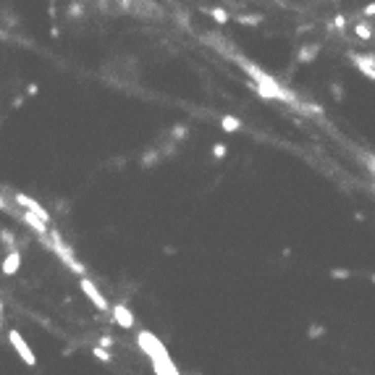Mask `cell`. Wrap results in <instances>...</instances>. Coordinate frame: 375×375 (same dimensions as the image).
I'll list each match as a JSON object with an SVG mask.
<instances>
[{"instance_id":"cell-25","label":"cell","mask_w":375,"mask_h":375,"mask_svg":"<svg viewBox=\"0 0 375 375\" xmlns=\"http://www.w3.org/2000/svg\"><path fill=\"white\" fill-rule=\"evenodd\" d=\"M37 92H40V87H37V84H26V95H29V97H35Z\"/></svg>"},{"instance_id":"cell-15","label":"cell","mask_w":375,"mask_h":375,"mask_svg":"<svg viewBox=\"0 0 375 375\" xmlns=\"http://www.w3.org/2000/svg\"><path fill=\"white\" fill-rule=\"evenodd\" d=\"M0 242L6 244V249H16V236H13L11 228H3V231H0Z\"/></svg>"},{"instance_id":"cell-19","label":"cell","mask_w":375,"mask_h":375,"mask_svg":"<svg viewBox=\"0 0 375 375\" xmlns=\"http://www.w3.org/2000/svg\"><path fill=\"white\" fill-rule=\"evenodd\" d=\"M69 16H71V19H82V16H84V6H82V3H71V6H69Z\"/></svg>"},{"instance_id":"cell-14","label":"cell","mask_w":375,"mask_h":375,"mask_svg":"<svg viewBox=\"0 0 375 375\" xmlns=\"http://www.w3.org/2000/svg\"><path fill=\"white\" fill-rule=\"evenodd\" d=\"M239 24H247V26H260L262 24V16H255V13H242V16H236Z\"/></svg>"},{"instance_id":"cell-7","label":"cell","mask_w":375,"mask_h":375,"mask_svg":"<svg viewBox=\"0 0 375 375\" xmlns=\"http://www.w3.org/2000/svg\"><path fill=\"white\" fill-rule=\"evenodd\" d=\"M349 60L352 63L362 71L367 79L372 82L375 79V58H372V53H367V55H359V53H349Z\"/></svg>"},{"instance_id":"cell-3","label":"cell","mask_w":375,"mask_h":375,"mask_svg":"<svg viewBox=\"0 0 375 375\" xmlns=\"http://www.w3.org/2000/svg\"><path fill=\"white\" fill-rule=\"evenodd\" d=\"M13 202H16L19 208H24L26 213H32V215H37L40 221H45V223L50 221V213L45 210V208L40 205V202H37L35 197H29V194H24V192H13Z\"/></svg>"},{"instance_id":"cell-22","label":"cell","mask_w":375,"mask_h":375,"mask_svg":"<svg viewBox=\"0 0 375 375\" xmlns=\"http://www.w3.org/2000/svg\"><path fill=\"white\" fill-rule=\"evenodd\" d=\"M333 29H336V32H344V29H347V16H336L333 19Z\"/></svg>"},{"instance_id":"cell-26","label":"cell","mask_w":375,"mask_h":375,"mask_svg":"<svg viewBox=\"0 0 375 375\" xmlns=\"http://www.w3.org/2000/svg\"><path fill=\"white\" fill-rule=\"evenodd\" d=\"M333 278H349V270H331Z\"/></svg>"},{"instance_id":"cell-23","label":"cell","mask_w":375,"mask_h":375,"mask_svg":"<svg viewBox=\"0 0 375 375\" xmlns=\"http://www.w3.org/2000/svg\"><path fill=\"white\" fill-rule=\"evenodd\" d=\"M100 344H103V349H105V347H113L116 338H113V336H100Z\"/></svg>"},{"instance_id":"cell-10","label":"cell","mask_w":375,"mask_h":375,"mask_svg":"<svg viewBox=\"0 0 375 375\" xmlns=\"http://www.w3.org/2000/svg\"><path fill=\"white\" fill-rule=\"evenodd\" d=\"M21 221H24L29 228H32L35 233H40L42 239L48 236V231H50V228H48V223H45V221H40L37 215H32V213H24V215H21Z\"/></svg>"},{"instance_id":"cell-6","label":"cell","mask_w":375,"mask_h":375,"mask_svg":"<svg viewBox=\"0 0 375 375\" xmlns=\"http://www.w3.org/2000/svg\"><path fill=\"white\" fill-rule=\"evenodd\" d=\"M111 312H113V323L118 325V328H123V331H131L134 328V312L126 307V304H113L111 307Z\"/></svg>"},{"instance_id":"cell-13","label":"cell","mask_w":375,"mask_h":375,"mask_svg":"<svg viewBox=\"0 0 375 375\" xmlns=\"http://www.w3.org/2000/svg\"><path fill=\"white\" fill-rule=\"evenodd\" d=\"M354 35H357V40H362V42H370V40H372V26L357 24V26H354Z\"/></svg>"},{"instance_id":"cell-2","label":"cell","mask_w":375,"mask_h":375,"mask_svg":"<svg viewBox=\"0 0 375 375\" xmlns=\"http://www.w3.org/2000/svg\"><path fill=\"white\" fill-rule=\"evenodd\" d=\"M8 341H11V347L16 349V354L24 359L29 367H35V365H37V354L32 352V347H29V344L24 341V336H21L19 331H13V328H11V331H8Z\"/></svg>"},{"instance_id":"cell-24","label":"cell","mask_w":375,"mask_h":375,"mask_svg":"<svg viewBox=\"0 0 375 375\" xmlns=\"http://www.w3.org/2000/svg\"><path fill=\"white\" fill-rule=\"evenodd\" d=\"M0 210H3V213H16V210H13V205H8L3 197H0Z\"/></svg>"},{"instance_id":"cell-20","label":"cell","mask_w":375,"mask_h":375,"mask_svg":"<svg viewBox=\"0 0 375 375\" xmlns=\"http://www.w3.org/2000/svg\"><path fill=\"white\" fill-rule=\"evenodd\" d=\"M226 152H228L226 145H223V142H218V145L213 147V158H215V160H223V158H226Z\"/></svg>"},{"instance_id":"cell-16","label":"cell","mask_w":375,"mask_h":375,"mask_svg":"<svg viewBox=\"0 0 375 375\" xmlns=\"http://www.w3.org/2000/svg\"><path fill=\"white\" fill-rule=\"evenodd\" d=\"M208 13H210V16H213V21H218V24H226V21H231V16H228V11H223V8H210Z\"/></svg>"},{"instance_id":"cell-4","label":"cell","mask_w":375,"mask_h":375,"mask_svg":"<svg viewBox=\"0 0 375 375\" xmlns=\"http://www.w3.org/2000/svg\"><path fill=\"white\" fill-rule=\"evenodd\" d=\"M150 359H152V370H155V375H181L179 367L171 362L168 349H165V352H158V354H152Z\"/></svg>"},{"instance_id":"cell-9","label":"cell","mask_w":375,"mask_h":375,"mask_svg":"<svg viewBox=\"0 0 375 375\" xmlns=\"http://www.w3.org/2000/svg\"><path fill=\"white\" fill-rule=\"evenodd\" d=\"M320 55V42H310V45H302L299 50H296V60L299 63H312Z\"/></svg>"},{"instance_id":"cell-8","label":"cell","mask_w":375,"mask_h":375,"mask_svg":"<svg viewBox=\"0 0 375 375\" xmlns=\"http://www.w3.org/2000/svg\"><path fill=\"white\" fill-rule=\"evenodd\" d=\"M19 268H21V252H19V249H8L3 265H0V270H3V276H16Z\"/></svg>"},{"instance_id":"cell-17","label":"cell","mask_w":375,"mask_h":375,"mask_svg":"<svg viewBox=\"0 0 375 375\" xmlns=\"http://www.w3.org/2000/svg\"><path fill=\"white\" fill-rule=\"evenodd\" d=\"M186 134H189V129H186V126H181V123H179V126H174V129H171V137H174V142H184V139H186Z\"/></svg>"},{"instance_id":"cell-18","label":"cell","mask_w":375,"mask_h":375,"mask_svg":"<svg viewBox=\"0 0 375 375\" xmlns=\"http://www.w3.org/2000/svg\"><path fill=\"white\" fill-rule=\"evenodd\" d=\"M92 354H95L97 359H103V362H113V354L108 352V349H103V347H95V349H92Z\"/></svg>"},{"instance_id":"cell-5","label":"cell","mask_w":375,"mask_h":375,"mask_svg":"<svg viewBox=\"0 0 375 375\" xmlns=\"http://www.w3.org/2000/svg\"><path fill=\"white\" fill-rule=\"evenodd\" d=\"M137 344H139V349H142L147 357L158 354V352H165L163 341H160L158 336H152L150 331H139V336H137Z\"/></svg>"},{"instance_id":"cell-11","label":"cell","mask_w":375,"mask_h":375,"mask_svg":"<svg viewBox=\"0 0 375 375\" xmlns=\"http://www.w3.org/2000/svg\"><path fill=\"white\" fill-rule=\"evenodd\" d=\"M218 123H221V129L228 131V134H233V131L242 129V121H239L236 116H221V121H218Z\"/></svg>"},{"instance_id":"cell-1","label":"cell","mask_w":375,"mask_h":375,"mask_svg":"<svg viewBox=\"0 0 375 375\" xmlns=\"http://www.w3.org/2000/svg\"><path fill=\"white\" fill-rule=\"evenodd\" d=\"M79 289L84 291V296H87V299H89L92 304H95V307H97L100 312H111V304H108V299H105V296L100 294L97 284H95V281H92V278L82 276V278H79Z\"/></svg>"},{"instance_id":"cell-21","label":"cell","mask_w":375,"mask_h":375,"mask_svg":"<svg viewBox=\"0 0 375 375\" xmlns=\"http://www.w3.org/2000/svg\"><path fill=\"white\" fill-rule=\"evenodd\" d=\"M323 333H325V325H318V323H315V325H310V333H307V336H310V338H318V336H323Z\"/></svg>"},{"instance_id":"cell-28","label":"cell","mask_w":375,"mask_h":375,"mask_svg":"<svg viewBox=\"0 0 375 375\" xmlns=\"http://www.w3.org/2000/svg\"><path fill=\"white\" fill-rule=\"evenodd\" d=\"M0 328H3V315H0Z\"/></svg>"},{"instance_id":"cell-27","label":"cell","mask_w":375,"mask_h":375,"mask_svg":"<svg viewBox=\"0 0 375 375\" xmlns=\"http://www.w3.org/2000/svg\"><path fill=\"white\" fill-rule=\"evenodd\" d=\"M0 315H3V302H0Z\"/></svg>"},{"instance_id":"cell-12","label":"cell","mask_w":375,"mask_h":375,"mask_svg":"<svg viewBox=\"0 0 375 375\" xmlns=\"http://www.w3.org/2000/svg\"><path fill=\"white\" fill-rule=\"evenodd\" d=\"M158 163H160V152L158 150H147L142 155V160H139V165H142V168H152V165H158Z\"/></svg>"}]
</instances>
